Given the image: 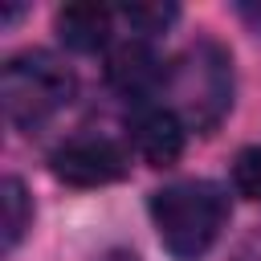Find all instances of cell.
Segmentation results:
<instances>
[{
    "mask_svg": "<svg viewBox=\"0 0 261 261\" xmlns=\"http://www.w3.org/2000/svg\"><path fill=\"white\" fill-rule=\"evenodd\" d=\"M114 16L126 20L135 29V37H151V33H163L179 16V8L175 4H122V8H114Z\"/></svg>",
    "mask_w": 261,
    "mask_h": 261,
    "instance_id": "obj_9",
    "label": "cell"
},
{
    "mask_svg": "<svg viewBox=\"0 0 261 261\" xmlns=\"http://www.w3.org/2000/svg\"><path fill=\"white\" fill-rule=\"evenodd\" d=\"M102 261H135V257H126V253H110V257H102Z\"/></svg>",
    "mask_w": 261,
    "mask_h": 261,
    "instance_id": "obj_11",
    "label": "cell"
},
{
    "mask_svg": "<svg viewBox=\"0 0 261 261\" xmlns=\"http://www.w3.org/2000/svg\"><path fill=\"white\" fill-rule=\"evenodd\" d=\"M73 90L77 82L69 65H61L45 49H24L8 57L0 69V106H4V118L20 130H37L57 110H65L73 102Z\"/></svg>",
    "mask_w": 261,
    "mask_h": 261,
    "instance_id": "obj_3",
    "label": "cell"
},
{
    "mask_svg": "<svg viewBox=\"0 0 261 261\" xmlns=\"http://www.w3.org/2000/svg\"><path fill=\"white\" fill-rule=\"evenodd\" d=\"M151 220L171 257L200 261L228 220V196L208 179H179L151 196Z\"/></svg>",
    "mask_w": 261,
    "mask_h": 261,
    "instance_id": "obj_2",
    "label": "cell"
},
{
    "mask_svg": "<svg viewBox=\"0 0 261 261\" xmlns=\"http://www.w3.org/2000/svg\"><path fill=\"white\" fill-rule=\"evenodd\" d=\"M130 126V143L135 151L151 163V167H171L179 155H184V122L171 106H159V102H139L126 118Z\"/></svg>",
    "mask_w": 261,
    "mask_h": 261,
    "instance_id": "obj_5",
    "label": "cell"
},
{
    "mask_svg": "<svg viewBox=\"0 0 261 261\" xmlns=\"http://www.w3.org/2000/svg\"><path fill=\"white\" fill-rule=\"evenodd\" d=\"M163 90L171 98V110L179 122L196 135H212L224 114L232 110V57L212 37L192 41L163 77Z\"/></svg>",
    "mask_w": 261,
    "mask_h": 261,
    "instance_id": "obj_1",
    "label": "cell"
},
{
    "mask_svg": "<svg viewBox=\"0 0 261 261\" xmlns=\"http://www.w3.org/2000/svg\"><path fill=\"white\" fill-rule=\"evenodd\" d=\"M232 188L237 196L261 204V147H245L232 159Z\"/></svg>",
    "mask_w": 261,
    "mask_h": 261,
    "instance_id": "obj_10",
    "label": "cell"
},
{
    "mask_svg": "<svg viewBox=\"0 0 261 261\" xmlns=\"http://www.w3.org/2000/svg\"><path fill=\"white\" fill-rule=\"evenodd\" d=\"M114 20L118 16L106 4H65L57 12V37L77 53H98V49H106Z\"/></svg>",
    "mask_w": 261,
    "mask_h": 261,
    "instance_id": "obj_7",
    "label": "cell"
},
{
    "mask_svg": "<svg viewBox=\"0 0 261 261\" xmlns=\"http://www.w3.org/2000/svg\"><path fill=\"white\" fill-rule=\"evenodd\" d=\"M0 208H4V253H12L20 245V237L29 232V224H33V200H29V192L16 175H4Z\"/></svg>",
    "mask_w": 261,
    "mask_h": 261,
    "instance_id": "obj_8",
    "label": "cell"
},
{
    "mask_svg": "<svg viewBox=\"0 0 261 261\" xmlns=\"http://www.w3.org/2000/svg\"><path fill=\"white\" fill-rule=\"evenodd\" d=\"M106 77H110V86H114L118 94H126V98H135V102H147V98L163 86L167 65H163V57L151 49L147 37H130V41H122V45L110 49Z\"/></svg>",
    "mask_w": 261,
    "mask_h": 261,
    "instance_id": "obj_6",
    "label": "cell"
},
{
    "mask_svg": "<svg viewBox=\"0 0 261 261\" xmlns=\"http://www.w3.org/2000/svg\"><path fill=\"white\" fill-rule=\"evenodd\" d=\"M49 171L69 188H102L126 175V151L110 139L82 135V139L61 143L49 155Z\"/></svg>",
    "mask_w": 261,
    "mask_h": 261,
    "instance_id": "obj_4",
    "label": "cell"
}]
</instances>
